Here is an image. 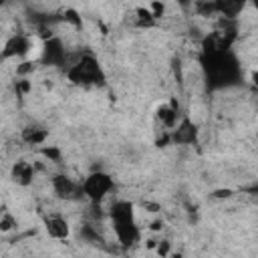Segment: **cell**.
I'll use <instances>...</instances> for the list:
<instances>
[{"label":"cell","instance_id":"cell-2","mask_svg":"<svg viewBox=\"0 0 258 258\" xmlns=\"http://www.w3.org/2000/svg\"><path fill=\"white\" fill-rule=\"evenodd\" d=\"M46 228H48V234L54 236V238H64L69 234V228H67V222L62 218H50L46 222Z\"/></svg>","mask_w":258,"mask_h":258},{"label":"cell","instance_id":"cell-1","mask_svg":"<svg viewBox=\"0 0 258 258\" xmlns=\"http://www.w3.org/2000/svg\"><path fill=\"white\" fill-rule=\"evenodd\" d=\"M113 187V181L107 177V175H101V173H95V175H91L83 185H81V189L89 196V198H93V200H103L107 194H109V189Z\"/></svg>","mask_w":258,"mask_h":258}]
</instances>
